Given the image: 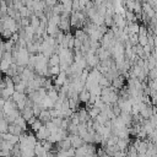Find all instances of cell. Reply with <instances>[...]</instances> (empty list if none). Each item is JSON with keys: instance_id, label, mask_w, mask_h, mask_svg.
<instances>
[{"instance_id": "3957f363", "label": "cell", "mask_w": 157, "mask_h": 157, "mask_svg": "<svg viewBox=\"0 0 157 157\" xmlns=\"http://www.w3.org/2000/svg\"><path fill=\"white\" fill-rule=\"evenodd\" d=\"M60 65V56H59V54H52L50 56H49V59H48V66L50 67V66H59Z\"/></svg>"}, {"instance_id": "5b68a950", "label": "cell", "mask_w": 157, "mask_h": 157, "mask_svg": "<svg viewBox=\"0 0 157 157\" xmlns=\"http://www.w3.org/2000/svg\"><path fill=\"white\" fill-rule=\"evenodd\" d=\"M96 157H98V156H96Z\"/></svg>"}, {"instance_id": "277c9868", "label": "cell", "mask_w": 157, "mask_h": 157, "mask_svg": "<svg viewBox=\"0 0 157 157\" xmlns=\"http://www.w3.org/2000/svg\"><path fill=\"white\" fill-rule=\"evenodd\" d=\"M43 125H44V124H43V123H42V121H40V120L37 118V120H36V121H34V123L31 125V130H32V131L36 134V132H37V131H38V130H39V129H40Z\"/></svg>"}, {"instance_id": "6da1fadb", "label": "cell", "mask_w": 157, "mask_h": 157, "mask_svg": "<svg viewBox=\"0 0 157 157\" xmlns=\"http://www.w3.org/2000/svg\"><path fill=\"white\" fill-rule=\"evenodd\" d=\"M69 137H70V141H71V147L72 148H78V147H81V146H83L86 142L81 139V136H78V135H70L69 134Z\"/></svg>"}, {"instance_id": "7a4b0ae2", "label": "cell", "mask_w": 157, "mask_h": 157, "mask_svg": "<svg viewBox=\"0 0 157 157\" xmlns=\"http://www.w3.org/2000/svg\"><path fill=\"white\" fill-rule=\"evenodd\" d=\"M34 155H36V157H45L48 155V151L42 146V144L39 141L37 142V145L34 147Z\"/></svg>"}]
</instances>
